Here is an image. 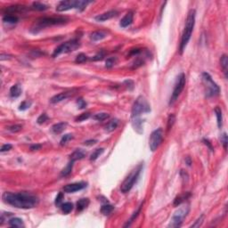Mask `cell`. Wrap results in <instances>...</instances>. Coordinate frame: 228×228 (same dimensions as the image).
<instances>
[{
  "mask_svg": "<svg viewBox=\"0 0 228 228\" xmlns=\"http://www.w3.org/2000/svg\"><path fill=\"white\" fill-rule=\"evenodd\" d=\"M203 219H204V215H201L199 218L195 221V223L191 226V227H200L201 226V224L203 223Z\"/></svg>",
  "mask_w": 228,
  "mask_h": 228,
  "instance_id": "46",
  "label": "cell"
},
{
  "mask_svg": "<svg viewBox=\"0 0 228 228\" xmlns=\"http://www.w3.org/2000/svg\"><path fill=\"white\" fill-rule=\"evenodd\" d=\"M215 113L217 116V127L219 128L223 126V115H222V110L220 107L217 106L215 108Z\"/></svg>",
  "mask_w": 228,
  "mask_h": 228,
  "instance_id": "25",
  "label": "cell"
},
{
  "mask_svg": "<svg viewBox=\"0 0 228 228\" xmlns=\"http://www.w3.org/2000/svg\"><path fill=\"white\" fill-rule=\"evenodd\" d=\"M117 62H118V60H117L116 57H110V58L107 59L106 62H105V66L107 68H112L117 64Z\"/></svg>",
  "mask_w": 228,
  "mask_h": 228,
  "instance_id": "38",
  "label": "cell"
},
{
  "mask_svg": "<svg viewBox=\"0 0 228 228\" xmlns=\"http://www.w3.org/2000/svg\"><path fill=\"white\" fill-rule=\"evenodd\" d=\"M201 78H202V82L205 86L207 97H212V96L218 95V94L220 92L219 86L217 85V83L214 82L211 76L208 72H203L201 75Z\"/></svg>",
  "mask_w": 228,
  "mask_h": 228,
  "instance_id": "7",
  "label": "cell"
},
{
  "mask_svg": "<svg viewBox=\"0 0 228 228\" xmlns=\"http://www.w3.org/2000/svg\"><path fill=\"white\" fill-rule=\"evenodd\" d=\"M21 129H22V125H21V124H15V125H13V126L8 128V130L11 131L12 133H17V132L21 131Z\"/></svg>",
  "mask_w": 228,
  "mask_h": 228,
  "instance_id": "40",
  "label": "cell"
},
{
  "mask_svg": "<svg viewBox=\"0 0 228 228\" xmlns=\"http://www.w3.org/2000/svg\"><path fill=\"white\" fill-rule=\"evenodd\" d=\"M89 117H90V113L89 112H85V113L80 114L78 117H77L76 118V121L77 122H81V121H84L86 120H87Z\"/></svg>",
  "mask_w": 228,
  "mask_h": 228,
  "instance_id": "44",
  "label": "cell"
},
{
  "mask_svg": "<svg viewBox=\"0 0 228 228\" xmlns=\"http://www.w3.org/2000/svg\"><path fill=\"white\" fill-rule=\"evenodd\" d=\"M190 196H191V193L188 192H184V193H182V194L178 195V197L175 199V200H174V205H175V206L181 205V204H182L183 202H185V200L188 199Z\"/></svg>",
  "mask_w": 228,
  "mask_h": 228,
  "instance_id": "19",
  "label": "cell"
},
{
  "mask_svg": "<svg viewBox=\"0 0 228 228\" xmlns=\"http://www.w3.org/2000/svg\"><path fill=\"white\" fill-rule=\"evenodd\" d=\"M69 21L67 17L64 16H52V17H43L38 19L37 21L34 23V25L31 28V32L33 33H37L39 30L46 27L49 26H54V25H62L66 23Z\"/></svg>",
  "mask_w": 228,
  "mask_h": 228,
  "instance_id": "3",
  "label": "cell"
},
{
  "mask_svg": "<svg viewBox=\"0 0 228 228\" xmlns=\"http://www.w3.org/2000/svg\"><path fill=\"white\" fill-rule=\"evenodd\" d=\"M21 87L19 84H15L10 88V95L13 98H17L21 94Z\"/></svg>",
  "mask_w": 228,
  "mask_h": 228,
  "instance_id": "21",
  "label": "cell"
},
{
  "mask_svg": "<svg viewBox=\"0 0 228 228\" xmlns=\"http://www.w3.org/2000/svg\"><path fill=\"white\" fill-rule=\"evenodd\" d=\"M151 112V106L148 101L143 96L140 95L135 100L131 111V119L138 118L142 113H148Z\"/></svg>",
  "mask_w": 228,
  "mask_h": 228,
  "instance_id": "6",
  "label": "cell"
},
{
  "mask_svg": "<svg viewBox=\"0 0 228 228\" xmlns=\"http://www.w3.org/2000/svg\"><path fill=\"white\" fill-rule=\"evenodd\" d=\"M195 16H196V12L194 9H192L189 11L186 21H185V25L183 34H182V37H181V42H180V54H183L184 50L185 49L187 44L189 42L191 36H192V31H193V28L195 25Z\"/></svg>",
  "mask_w": 228,
  "mask_h": 228,
  "instance_id": "2",
  "label": "cell"
},
{
  "mask_svg": "<svg viewBox=\"0 0 228 228\" xmlns=\"http://www.w3.org/2000/svg\"><path fill=\"white\" fill-rule=\"evenodd\" d=\"M12 147H13V145L12 144H10V143H7V144H4L2 147H1V150H0V151L1 152H5V151H10V150L12 149Z\"/></svg>",
  "mask_w": 228,
  "mask_h": 228,
  "instance_id": "49",
  "label": "cell"
},
{
  "mask_svg": "<svg viewBox=\"0 0 228 228\" xmlns=\"http://www.w3.org/2000/svg\"><path fill=\"white\" fill-rule=\"evenodd\" d=\"M114 209V207L112 205H111V204H104V205H103L102 208H101V212L103 214V215H110V214L112 213V211H113Z\"/></svg>",
  "mask_w": 228,
  "mask_h": 228,
  "instance_id": "32",
  "label": "cell"
},
{
  "mask_svg": "<svg viewBox=\"0 0 228 228\" xmlns=\"http://www.w3.org/2000/svg\"><path fill=\"white\" fill-rule=\"evenodd\" d=\"M18 21H19L18 17L17 16H14V15H5L3 17V21L6 22V23L14 24V23H17Z\"/></svg>",
  "mask_w": 228,
  "mask_h": 228,
  "instance_id": "31",
  "label": "cell"
},
{
  "mask_svg": "<svg viewBox=\"0 0 228 228\" xmlns=\"http://www.w3.org/2000/svg\"><path fill=\"white\" fill-rule=\"evenodd\" d=\"M48 120V116H47V114L46 113H42L38 118H37V124H39V125H42L43 123H45L46 121Z\"/></svg>",
  "mask_w": 228,
  "mask_h": 228,
  "instance_id": "41",
  "label": "cell"
},
{
  "mask_svg": "<svg viewBox=\"0 0 228 228\" xmlns=\"http://www.w3.org/2000/svg\"><path fill=\"white\" fill-rule=\"evenodd\" d=\"M8 224L11 227H24V224H23V221L19 217H13L11 219H9L8 221Z\"/></svg>",
  "mask_w": 228,
  "mask_h": 228,
  "instance_id": "22",
  "label": "cell"
},
{
  "mask_svg": "<svg viewBox=\"0 0 228 228\" xmlns=\"http://www.w3.org/2000/svg\"><path fill=\"white\" fill-rule=\"evenodd\" d=\"M76 89H72V90H70V91H65V92H62L58 94H55L54 95L51 99H50V103H58L64 100H66L67 98L72 96L73 94H76Z\"/></svg>",
  "mask_w": 228,
  "mask_h": 228,
  "instance_id": "12",
  "label": "cell"
},
{
  "mask_svg": "<svg viewBox=\"0 0 228 228\" xmlns=\"http://www.w3.org/2000/svg\"><path fill=\"white\" fill-rule=\"evenodd\" d=\"M103 151H104V149H103V148H97V149L94 150V151L92 152L91 156H90V160L94 161V160H97L98 157H100L103 153Z\"/></svg>",
  "mask_w": 228,
  "mask_h": 228,
  "instance_id": "33",
  "label": "cell"
},
{
  "mask_svg": "<svg viewBox=\"0 0 228 228\" xmlns=\"http://www.w3.org/2000/svg\"><path fill=\"white\" fill-rule=\"evenodd\" d=\"M117 14H118V12L116 10H111V11H108V12H105L103 14H101L97 16H95L94 19L97 21H105L115 17Z\"/></svg>",
  "mask_w": 228,
  "mask_h": 228,
  "instance_id": "14",
  "label": "cell"
},
{
  "mask_svg": "<svg viewBox=\"0 0 228 228\" xmlns=\"http://www.w3.org/2000/svg\"><path fill=\"white\" fill-rule=\"evenodd\" d=\"M142 169V164H139L137 167H135V169L129 173L128 177L125 178V180L123 181V183L121 185V191L123 193H127L133 188V186L135 185L139 176H140Z\"/></svg>",
  "mask_w": 228,
  "mask_h": 228,
  "instance_id": "4",
  "label": "cell"
},
{
  "mask_svg": "<svg viewBox=\"0 0 228 228\" xmlns=\"http://www.w3.org/2000/svg\"><path fill=\"white\" fill-rule=\"evenodd\" d=\"M118 126H119V120L118 119H113L105 126V131L108 132V133L112 132L118 128Z\"/></svg>",
  "mask_w": 228,
  "mask_h": 228,
  "instance_id": "24",
  "label": "cell"
},
{
  "mask_svg": "<svg viewBox=\"0 0 228 228\" xmlns=\"http://www.w3.org/2000/svg\"><path fill=\"white\" fill-rule=\"evenodd\" d=\"M107 37V33L104 31H102V30H96V31H94L93 33L90 34V38L93 41H99L102 40L103 38H105Z\"/></svg>",
  "mask_w": 228,
  "mask_h": 228,
  "instance_id": "17",
  "label": "cell"
},
{
  "mask_svg": "<svg viewBox=\"0 0 228 228\" xmlns=\"http://www.w3.org/2000/svg\"><path fill=\"white\" fill-rule=\"evenodd\" d=\"M2 199L5 203L8 205L22 208V209H29L33 208L38 205L39 199L38 197L30 192H6L3 193Z\"/></svg>",
  "mask_w": 228,
  "mask_h": 228,
  "instance_id": "1",
  "label": "cell"
},
{
  "mask_svg": "<svg viewBox=\"0 0 228 228\" xmlns=\"http://www.w3.org/2000/svg\"><path fill=\"white\" fill-rule=\"evenodd\" d=\"M185 160H186V162H187V165H189V166H190V165H191V163H192V162H191V159H190L189 157H187Z\"/></svg>",
  "mask_w": 228,
  "mask_h": 228,
  "instance_id": "54",
  "label": "cell"
},
{
  "mask_svg": "<svg viewBox=\"0 0 228 228\" xmlns=\"http://www.w3.org/2000/svg\"><path fill=\"white\" fill-rule=\"evenodd\" d=\"M162 140H163V129L160 128L155 129L150 135L149 146L151 151H155L162 142Z\"/></svg>",
  "mask_w": 228,
  "mask_h": 228,
  "instance_id": "11",
  "label": "cell"
},
{
  "mask_svg": "<svg viewBox=\"0 0 228 228\" xmlns=\"http://www.w3.org/2000/svg\"><path fill=\"white\" fill-rule=\"evenodd\" d=\"M221 142H222L225 150L227 149V135L226 133H224L223 135L221 136Z\"/></svg>",
  "mask_w": 228,
  "mask_h": 228,
  "instance_id": "48",
  "label": "cell"
},
{
  "mask_svg": "<svg viewBox=\"0 0 228 228\" xmlns=\"http://www.w3.org/2000/svg\"><path fill=\"white\" fill-rule=\"evenodd\" d=\"M175 121H176V116L174 114H170L169 116V118H168V125H167V128H168L169 130L173 127Z\"/></svg>",
  "mask_w": 228,
  "mask_h": 228,
  "instance_id": "39",
  "label": "cell"
},
{
  "mask_svg": "<svg viewBox=\"0 0 228 228\" xmlns=\"http://www.w3.org/2000/svg\"><path fill=\"white\" fill-rule=\"evenodd\" d=\"M142 123H143V121H142L139 117L132 119V126L135 128V131H137L138 133H142L143 131L142 130Z\"/></svg>",
  "mask_w": 228,
  "mask_h": 228,
  "instance_id": "20",
  "label": "cell"
},
{
  "mask_svg": "<svg viewBox=\"0 0 228 228\" xmlns=\"http://www.w3.org/2000/svg\"><path fill=\"white\" fill-rule=\"evenodd\" d=\"M89 203H90V200H89V199H87V198L80 199L77 202V210H78V212L84 210L85 208H86L88 207Z\"/></svg>",
  "mask_w": 228,
  "mask_h": 228,
  "instance_id": "23",
  "label": "cell"
},
{
  "mask_svg": "<svg viewBox=\"0 0 228 228\" xmlns=\"http://www.w3.org/2000/svg\"><path fill=\"white\" fill-rule=\"evenodd\" d=\"M78 47H79V42H78V39H71L70 41L64 42L63 44H61L60 46H58L54 51L52 56L55 58V57L59 56L62 54L73 52L76 49H78Z\"/></svg>",
  "mask_w": 228,
  "mask_h": 228,
  "instance_id": "9",
  "label": "cell"
},
{
  "mask_svg": "<svg viewBox=\"0 0 228 228\" xmlns=\"http://www.w3.org/2000/svg\"><path fill=\"white\" fill-rule=\"evenodd\" d=\"M77 104H78V106L79 109H85L86 107V101L83 98H78L77 100Z\"/></svg>",
  "mask_w": 228,
  "mask_h": 228,
  "instance_id": "47",
  "label": "cell"
},
{
  "mask_svg": "<svg viewBox=\"0 0 228 228\" xmlns=\"http://www.w3.org/2000/svg\"><path fill=\"white\" fill-rule=\"evenodd\" d=\"M41 147H42L41 144H32V145H30L29 149L31 151H37V150L41 149Z\"/></svg>",
  "mask_w": 228,
  "mask_h": 228,
  "instance_id": "51",
  "label": "cell"
},
{
  "mask_svg": "<svg viewBox=\"0 0 228 228\" xmlns=\"http://www.w3.org/2000/svg\"><path fill=\"white\" fill-rule=\"evenodd\" d=\"M67 127V123L66 122H59V123H56L55 125H53L52 127V131L54 134H61L63 131H64V129Z\"/></svg>",
  "mask_w": 228,
  "mask_h": 228,
  "instance_id": "18",
  "label": "cell"
},
{
  "mask_svg": "<svg viewBox=\"0 0 228 228\" xmlns=\"http://www.w3.org/2000/svg\"><path fill=\"white\" fill-rule=\"evenodd\" d=\"M25 7L24 6H21V5H15V6H11V7H8L6 9L7 13H11V14H14L16 12H21L25 10Z\"/></svg>",
  "mask_w": 228,
  "mask_h": 228,
  "instance_id": "27",
  "label": "cell"
},
{
  "mask_svg": "<svg viewBox=\"0 0 228 228\" xmlns=\"http://www.w3.org/2000/svg\"><path fill=\"white\" fill-rule=\"evenodd\" d=\"M86 155V152L84 150L82 149H77L75 150L71 155H70V160L71 161H76V160H82L83 158H85Z\"/></svg>",
  "mask_w": 228,
  "mask_h": 228,
  "instance_id": "15",
  "label": "cell"
},
{
  "mask_svg": "<svg viewBox=\"0 0 228 228\" xmlns=\"http://www.w3.org/2000/svg\"><path fill=\"white\" fill-rule=\"evenodd\" d=\"M142 204H141L140 206L138 207V208H137V209L135 210V212L133 213V215L131 216V217L129 218V220H128V223H127V224H126V225L124 226L125 227H128V226H131V224L133 223V221L135 220V218H136V217H138L139 213L141 212V209H142Z\"/></svg>",
  "mask_w": 228,
  "mask_h": 228,
  "instance_id": "28",
  "label": "cell"
},
{
  "mask_svg": "<svg viewBox=\"0 0 228 228\" xmlns=\"http://www.w3.org/2000/svg\"><path fill=\"white\" fill-rule=\"evenodd\" d=\"M73 163H74V161L70 160V162L67 164V166L61 172V176L62 177H67V176H69L71 174V171H72V168H73Z\"/></svg>",
  "mask_w": 228,
  "mask_h": 228,
  "instance_id": "29",
  "label": "cell"
},
{
  "mask_svg": "<svg viewBox=\"0 0 228 228\" xmlns=\"http://www.w3.org/2000/svg\"><path fill=\"white\" fill-rule=\"evenodd\" d=\"M189 211H190V205L189 204H185V205L180 207L173 215L170 223L169 225V227H180L183 224L184 219L189 213Z\"/></svg>",
  "mask_w": 228,
  "mask_h": 228,
  "instance_id": "8",
  "label": "cell"
},
{
  "mask_svg": "<svg viewBox=\"0 0 228 228\" xmlns=\"http://www.w3.org/2000/svg\"><path fill=\"white\" fill-rule=\"evenodd\" d=\"M203 142H205V144H206V145H208V146L209 147V149L211 150V151H213L212 145L210 144V142H209V141H208V140H207V139H203Z\"/></svg>",
  "mask_w": 228,
  "mask_h": 228,
  "instance_id": "53",
  "label": "cell"
},
{
  "mask_svg": "<svg viewBox=\"0 0 228 228\" xmlns=\"http://www.w3.org/2000/svg\"><path fill=\"white\" fill-rule=\"evenodd\" d=\"M31 8L33 10H37V11H45V10L48 9V6H46L43 3H40V2H33Z\"/></svg>",
  "mask_w": 228,
  "mask_h": 228,
  "instance_id": "30",
  "label": "cell"
},
{
  "mask_svg": "<svg viewBox=\"0 0 228 228\" xmlns=\"http://www.w3.org/2000/svg\"><path fill=\"white\" fill-rule=\"evenodd\" d=\"M63 200H64V193H63V192H59V193L57 194L55 200V205H57V206H61V205L63 204V203H62Z\"/></svg>",
  "mask_w": 228,
  "mask_h": 228,
  "instance_id": "45",
  "label": "cell"
},
{
  "mask_svg": "<svg viewBox=\"0 0 228 228\" xmlns=\"http://www.w3.org/2000/svg\"><path fill=\"white\" fill-rule=\"evenodd\" d=\"M86 187V183L78 182V183H73V184L65 185L64 187V192H67V193H73V192L80 191Z\"/></svg>",
  "mask_w": 228,
  "mask_h": 228,
  "instance_id": "13",
  "label": "cell"
},
{
  "mask_svg": "<svg viewBox=\"0 0 228 228\" xmlns=\"http://www.w3.org/2000/svg\"><path fill=\"white\" fill-rule=\"evenodd\" d=\"M61 208L64 214H69L73 209V204L71 202H65L61 205Z\"/></svg>",
  "mask_w": 228,
  "mask_h": 228,
  "instance_id": "34",
  "label": "cell"
},
{
  "mask_svg": "<svg viewBox=\"0 0 228 228\" xmlns=\"http://www.w3.org/2000/svg\"><path fill=\"white\" fill-rule=\"evenodd\" d=\"M11 56L10 55H5V54H2L1 55V57H0V60L1 61H4V60H7V59H10Z\"/></svg>",
  "mask_w": 228,
  "mask_h": 228,
  "instance_id": "52",
  "label": "cell"
},
{
  "mask_svg": "<svg viewBox=\"0 0 228 228\" xmlns=\"http://www.w3.org/2000/svg\"><path fill=\"white\" fill-rule=\"evenodd\" d=\"M31 105V102H28V101H24L22 102L20 106H19V110L20 111H26L27 109H28Z\"/></svg>",
  "mask_w": 228,
  "mask_h": 228,
  "instance_id": "43",
  "label": "cell"
},
{
  "mask_svg": "<svg viewBox=\"0 0 228 228\" xmlns=\"http://www.w3.org/2000/svg\"><path fill=\"white\" fill-rule=\"evenodd\" d=\"M97 142V140H95V139H90V140H86L84 142V144L85 145H94V144H95Z\"/></svg>",
  "mask_w": 228,
  "mask_h": 228,
  "instance_id": "50",
  "label": "cell"
},
{
  "mask_svg": "<svg viewBox=\"0 0 228 228\" xmlns=\"http://www.w3.org/2000/svg\"><path fill=\"white\" fill-rule=\"evenodd\" d=\"M110 117V115L106 112H101V113H97L95 114L93 118H94V120H95V121H103L107 120L108 118Z\"/></svg>",
  "mask_w": 228,
  "mask_h": 228,
  "instance_id": "35",
  "label": "cell"
},
{
  "mask_svg": "<svg viewBox=\"0 0 228 228\" xmlns=\"http://www.w3.org/2000/svg\"><path fill=\"white\" fill-rule=\"evenodd\" d=\"M185 81H186V78H185V75L184 73H181L179 76H178V79H177V82L175 84L174 86V89H173V92L171 94L170 100H169V104H173L178 98L179 97V95L181 94L182 91L184 90L185 86Z\"/></svg>",
  "mask_w": 228,
  "mask_h": 228,
  "instance_id": "10",
  "label": "cell"
},
{
  "mask_svg": "<svg viewBox=\"0 0 228 228\" xmlns=\"http://www.w3.org/2000/svg\"><path fill=\"white\" fill-rule=\"evenodd\" d=\"M91 1H84V0H64L61 1L56 7L58 12H65L71 9H78L79 11H83Z\"/></svg>",
  "mask_w": 228,
  "mask_h": 228,
  "instance_id": "5",
  "label": "cell"
},
{
  "mask_svg": "<svg viewBox=\"0 0 228 228\" xmlns=\"http://www.w3.org/2000/svg\"><path fill=\"white\" fill-rule=\"evenodd\" d=\"M71 139H73V135H72V134H66V135H64V136L62 137V139H61V141H60V144H61L62 146H64V145H65L69 141H71Z\"/></svg>",
  "mask_w": 228,
  "mask_h": 228,
  "instance_id": "36",
  "label": "cell"
},
{
  "mask_svg": "<svg viewBox=\"0 0 228 228\" xmlns=\"http://www.w3.org/2000/svg\"><path fill=\"white\" fill-rule=\"evenodd\" d=\"M133 18H134V15L132 12H129L126 14L122 19H121V22H120V25L122 28H127L128 26H129L132 22H133Z\"/></svg>",
  "mask_w": 228,
  "mask_h": 228,
  "instance_id": "16",
  "label": "cell"
},
{
  "mask_svg": "<svg viewBox=\"0 0 228 228\" xmlns=\"http://www.w3.org/2000/svg\"><path fill=\"white\" fill-rule=\"evenodd\" d=\"M220 64L221 68L225 73L226 78H227V67H228V59L226 55H223L220 59Z\"/></svg>",
  "mask_w": 228,
  "mask_h": 228,
  "instance_id": "26",
  "label": "cell"
},
{
  "mask_svg": "<svg viewBox=\"0 0 228 228\" xmlns=\"http://www.w3.org/2000/svg\"><path fill=\"white\" fill-rule=\"evenodd\" d=\"M105 55H106V53H105L104 51H101V52H99L97 55H95L94 56L92 57L91 60H93V61H100V60H103V59L104 58V56H105Z\"/></svg>",
  "mask_w": 228,
  "mask_h": 228,
  "instance_id": "42",
  "label": "cell"
},
{
  "mask_svg": "<svg viewBox=\"0 0 228 228\" xmlns=\"http://www.w3.org/2000/svg\"><path fill=\"white\" fill-rule=\"evenodd\" d=\"M86 60H87V56L85 54L80 53V54H78V55H77V57H76L75 63H76V64H83V63H85Z\"/></svg>",
  "mask_w": 228,
  "mask_h": 228,
  "instance_id": "37",
  "label": "cell"
}]
</instances>
